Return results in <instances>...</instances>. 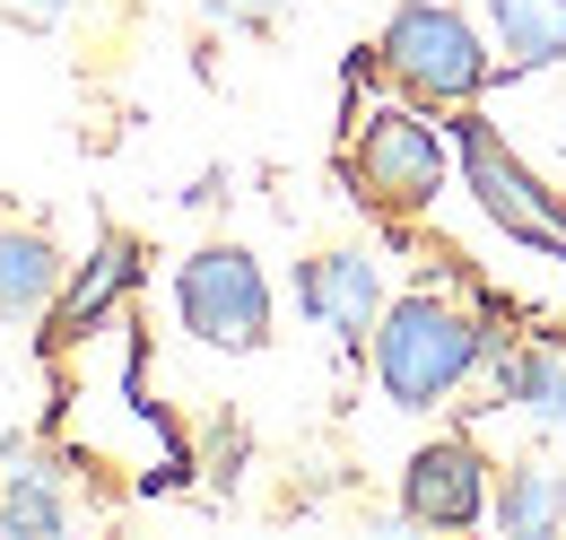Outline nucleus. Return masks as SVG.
Segmentation results:
<instances>
[{"instance_id":"nucleus-1","label":"nucleus","mask_w":566,"mask_h":540,"mask_svg":"<svg viewBox=\"0 0 566 540\" xmlns=\"http://www.w3.org/2000/svg\"><path fill=\"white\" fill-rule=\"evenodd\" d=\"M471 288H410V297H384L375 332H366V366H375V393L392 409H444L480 366H489V305H462Z\"/></svg>"},{"instance_id":"nucleus-2","label":"nucleus","mask_w":566,"mask_h":540,"mask_svg":"<svg viewBox=\"0 0 566 540\" xmlns=\"http://www.w3.org/2000/svg\"><path fill=\"white\" fill-rule=\"evenodd\" d=\"M375 62H384V79L410 96V105H471L480 87H489V44H480V27L453 9V0H401L392 18H384V35H375Z\"/></svg>"},{"instance_id":"nucleus-3","label":"nucleus","mask_w":566,"mask_h":540,"mask_svg":"<svg viewBox=\"0 0 566 540\" xmlns=\"http://www.w3.org/2000/svg\"><path fill=\"white\" fill-rule=\"evenodd\" d=\"M444 166H453V148L444 132L427 123V105H366L357 114V139H349V193L375 218H427V209L444 201Z\"/></svg>"},{"instance_id":"nucleus-4","label":"nucleus","mask_w":566,"mask_h":540,"mask_svg":"<svg viewBox=\"0 0 566 540\" xmlns=\"http://www.w3.org/2000/svg\"><path fill=\"white\" fill-rule=\"evenodd\" d=\"M453 148H462V184H471V201L489 209L523 253L566 262V193H549V184H541V175L496 139V123H480V114H462V123H453Z\"/></svg>"},{"instance_id":"nucleus-5","label":"nucleus","mask_w":566,"mask_h":540,"mask_svg":"<svg viewBox=\"0 0 566 540\" xmlns=\"http://www.w3.org/2000/svg\"><path fill=\"white\" fill-rule=\"evenodd\" d=\"M175 314H184L192 340H210L227 357H253L271 340V279L244 245H201L175 270Z\"/></svg>"},{"instance_id":"nucleus-6","label":"nucleus","mask_w":566,"mask_h":540,"mask_svg":"<svg viewBox=\"0 0 566 540\" xmlns=\"http://www.w3.org/2000/svg\"><path fill=\"white\" fill-rule=\"evenodd\" d=\"M489 497H496V471L471 436H427L419 454L401 463V515L419 532H471V523H489Z\"/></svg>"},{"instance_id":"nucleus-7","label":"nucleus","mask_w":566,"mask_h":540,"mask_svg":"<svg viewBox=\"0 0 566 540\" xmlns=\"http://www.w3.org/2000/svg\"><path fill=\"white\" fill-rule=\"evenodd\" d=\"M296 305L314 314V332L366 349L375 314H384V262L366 245H332V253H305L296 262Z\"/></svg>"},{"instance_id":"nucleus-8","label":"nucleus","mask_w":566,"mask_h":540,"mask_svg":"<svg viewBox=\"0 0 566 540\" xmlns=\"http://www.w3.org/2000/svg\"><path fill=\"white\" fill-rule=\"evenodd\" d=\"M496 384V402L505 409H523V418H541V427H558L566 418V340L558 332H505L489 349V366H480Z\"/></svg>"},{"instance_id":"nucleus-9","label":"nucleus","mask_w":566,"mask_h":540,"mask_svg":"<svg viewBox=\"0 0 566 540\" xmlns=\"http://www.w3.org/2000/svg\"><path fill=\"white\" fill-rule=\"evenodd\" d=\"M62 279L71 262L44 227H0V323H53Z\"/></svg>"},{"instance_id":"nucleus-10","label":"nucleus","mask_w":566,"mask_h":540,"mask_svg":"<svg viewBox=\"0 0 566 540\" xmlns=\"http://www.w3.org/2000/svg\"><path fill=\"white\" fill-rule=\"evenodd\" d=\"M132 279H140V245H132V236H105V245L87 253V270H71L62 297H53V340L96 332V323L132 297Z\"/></svg>"},{"instance_id":"nucleus-11","label":"nucleus","mask_w":566,"mask_h":540,"mask_svg":"<svg viewBox=\"0 0 566 540\" xmlns=\"http://www.w3.org/2000/svg\"><path fill=\"white\" fill-rule=\"evenodd\" d=\"M489 523L514 540H549L566 523V479L549 463H505L496 471V497H489Z\"/></svg>"},{"instance_id":"nucleus-12","label":"nucleus","mask_w":566,"mask_h":540,"mask_svg":"<svg viewBox=\"0 0 566 540\" xmlns=\"http://www.w3.org/2000/svg\"><path fill=\"white\" fill-rule=\"evenodd\" d=\"M505 70H558L566 62V0H489Z\"/></svg>"},{"instance_id":"nucleus-13","label":"nucleus","mask_w":566,"mask_h":540,"mask_svg":"<svg viewBox=\"0 0 566 540\" xmlns=\"http://www.w3.org/2000/svg\"><path fill=\"white\" fill-rule=\"evenodd\" d=\"M62 523H71L62 471H44V463H9L0 471V540H44Z\"/></svg>"},{"instance_id":"nucleus-14","label":"nucleus","mask_w":566,"mask_h":540,"mask_svg":"<svg viewBox=\"0 0 566 540\" xmlns=\"http://www.w3.org/2000/svg\"><path fill=\"white\" fill-rule=\"evenodd\" d=\"M62 9H71V0H0V18L27 27V35H35V27H62Z\"/></svg>"},{"instance_id":"nucleus-15","label":"nucleus","mask_w":566,"mask_h":540,"mask_svg":"<svg viewBox=\"0 0 566 540\" xmlns=\"http://www.w3.org/2000/svg\"><path fill=\"white\" fill-rule=\"evenodd\" d=\"M227 9H244V18H271V9H280V0H227Z\"/></svg>"}]
</instances>
